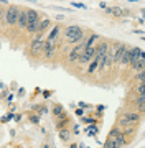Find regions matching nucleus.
I'll use <instances>...</instances> for the list:
<instances>
[{
    "label": "nucleus",
    "instance_id": "f257e3e1",
    "mask_svg": "<svg viewBox=\"0 0 145 148\" xmlns=\"http://www.w3.org/2000/svg\"><path fill=\"white\" fill-rule=\"evenodd\" d=\"M125 145V133L120 132L119 128H114L109 132V137L106 140V147H112V148H119Z\"/></svg>",
    "mask_w": 145,
    "mask_h": 148
},
{
    "label": "nucleus",
    "instance_id": "f03ea898",
    "mask_svg": "<svg viewBox=\"0 0 145 148\" xmlns=\"http://www.w3.org/2000/svg\"><path fill=\"white\" fill-rule=\"evenodd\" d=\"M27 15H28V25H27L25 30H27L28 33H36L38 21H40V15H38V12H35L33 8H28Z\"/></svg>",
    "mask_w": 145,
    "mask_h": 148
},
{
    "label": "nucleus",
    "instance_id": "7ed1b4c3",
    "mask_svg": "<svg viewBox=\"0 0 145 148\" xmlns=\"http://www.w3.org/2000/svg\"><path fill=\"white\" fill-rule=\"evenodd\" d=\"M65 35H66V40L69 43H79L82 40V30L79 27H76V25H71V27L66 28Z\"/></svg>",
    "mask_w": 145,
    "mask_h": 148
},
{
    "label": "nucleus",
    "instance_id": "20e7f679",
    "mask_svg": "<svg viewBox=\"0 0 145 148\" xmlns=\"http://www.w3.org/2000/svg\"><path fill=\"white\" fill-rule=\"evenodd\" d=\"M139 120H140L139 114H134V112H125V114H122V115H120L119 123H120L122 127H130V125H135Z\"/></svg>",
    "mask_w": 145,
    "mask_h": 148
},
{
    "label": "nucleus",
    "instance_id": "39448f33",
    "mask_svg": "<svg viewBox=\"0 0 145 148\" xmlns=\"http://www.w3.org/2000/svg\"><path fill=\"white\" fill-rule=\"evenodd\" d=\"M18 15H20V8L16 5H12L7 8L5 12V21H7V25H16V21H18Z\"/></svg>",
    "mask_w": 145,
    "mask_h": 148
},
{
    "label": "nucleus",
    "instance_id": "423d86ee",
    "mask_svg": "<svg viewBox=\"0 0 145 148\" xmlns=\"http://www.w3.org/2000/svg\"><path fill=\"white\" fill-rule=\"evenodd\" d=\"M45 51V41L41 40V36H38L36 40H33L32 46H30V53H32V56H40V54Z\"/></svg>",
    "mask_w": 145,
    "mask_h": 148
},
{
    "label": "nucleus",
    "instance_id": "0eeeda50",
    "mask_svg": "<svg viewBox=\"0 0 145 148\" xmlns=\"http://www.w3.org/2000/svg\"><path fill=\"white\" fill-rule=\"evenodd\" d=\"M94 56H96V46H86L84 51H82V54H81V58H79V63L81 64L91 63L92 59H94Z\"/></svg>",
    "mask_w": 145,
    "mask_h": 148
},
{
    "label": "nucleus",
    "instance_id": "6e6552de",
    "mask_svg": "<svg viewBox=\"0 0 145 148\" xmlns=\"http://www.w3.org/2000/svg\"><path fill=\"white\" fill-rule=\"evenodd\" d=\"M84 48H86V43H79L78 46H74L73 49H71V53L68 54V61H69V63L79 61L81 54H82V51H84Z\"/></svg>",
    "mask_w": 145,
    "mask_h": 148
},
{
    "label": "nucleus",
    "instance_id": "1a4fd4ad",
    "mask_svg": "<svg viewBox=\"0 0 145 148\" xmlns=\"http://www.w3.org/2000/svg\"><path fill=\"white\" fill-rule=\"evenodd\" d=\"M124 49H125V45H114L112 51H111L112 63H120V58H122V54H124Z\"/></svg>",
    "mask_w": 145,
    "mask_h": 148
},
{
    "label": "nucleus",
    "instance_id": "9d476101",
    "mask_svg": "<svg viewBox=\"0 0 145 148\" xmlns=\"http://www.w3.org/2000/svg\"><path fill=\"white\" fill-rule=\"evenodd\" d=\"M28 25V15H27V10H20V15H18V21H16V27L20 30H25Z\"/></svg>",
    "mask_w": 145,
    "mask_h": 148
},
{
    "label": "nucleus",
    "instance_id": "9b49d317",
    "mask_svg": "<svg viewBox=\"0 0 145 148\" xmlns=\"http://www.w3.org/2000/svg\"><path fill=\"white\" fill-rule=\"evenodd\" d=\"M130 66H132V69H134V71H137V73H139V71H142V69L145 68V53H144V51H142V54H140V58L137 59L135 63H132Z\"/></svg>",
    "mask_w": 145,
    "mask_h": 148
},
{
    "label": "nucleus",
    "instance_id": "f8f14e48",
    "mask_svg": "<svg viewBox=\"0 0 145 148\" xmlns=\"http://www.w3.org/2000/svg\"><path fill=\"white\" fill-rule=\"evenodd\" d=\"M53 54H54V43L46 40L45 41V56H46V59H49Z\"/></svg>",
    "mask_w": 145,
    "mask_h": 148
},
{
    "label": "nucleus",
    "instance_id": "ddd939ff",
    "mask_svg": "<svg viewBox=\"0 0 145 148\" xmlns=\"http://www.w3.org/2000/svg\"><path fill=\"white\" fill-rule=\"evenodd\" d=\"M120 66H129L130 64V48L125 46V49H124V54H122V58H120Z\"/></svg>",
    "mask_w": 145,
    "mask_h": 148
},
{
    "label": "nucleus",
    "instance_id": "4468645a",
    "mask_svg": "<svg viewBox=\"0 0 145 148\" xmlns=\"http://www.w3.org/2000/svg\"><path fill=\"white\" fill-rule=\"evenodd\" d=\"M48 27H49V20H48V18H41V20L38 21V30H36V33H40V35H41V33H43Z\"/></svg>",
    "mask_w": 145,
    "mask_h": 148
},
{
    "label": "nucleus",
    "instance_id": "2eb2a0df",
    "mask_svg": "<svg viewBox=\"0 0 145 148\" xmlns=\"http://www.w3.org/2000/svg\"><path fill=\"white\" fill-rule=\"evenodd\" d=\"M140 54H142L140 48H132V49H130V64L135 63V61L140 58Z\"/></svg>",
    "mask_w": 145,
    "mask_h": 148
},
{
    "label": "nucleus",
    "instance_id": "dca6fc26",
    "mask_svg": "<svg viewBox=\"0 0 145 148\" xmlns=\"http://www.w3.org/2000/svg\"><path fill=\"white\" fill-rule=\"evenodd\" d=\"M58 35H59V27L56 25V27H53V30H51V33H49L48 40H49V41H53V43H56V38H58Z\"/></svg>",
    "mask_w": 145,
    "mask_h": 148
},
{
    "label": "nucleus",
    "instance_id": "f3484780",
    "mask_svg": "<svg viewBox=\"0 0 145 148\" xmlns=\"http://www.w3.org/2000/svg\"><path fill=\"white\" fill-rule=\"evenodd\" d=\"M99 68V59L94 56V59H92L91 63H89V68H87V73H94L96 69Z\"/></svg>",
    "mask_w": 145,
    "mask_h": 148
},
{
    "label": "nucleus",
    "instance_id": "a211bd4d",
    "mask_svg": "<svg viewBox=\"0 0 145 148\" xmlns=\"http://www.w3.org/2000/svg\"><path fill=\"white\" fill-rule=\"evenodd\" d=\"M59 137H61V140L68 142V140H69V132L65 130V128H59Z\"/></svg>",
    "mask_w": 145,
    "mask_h": 148
},
{
    "label": "nucleus",
    "instance_id": "6ab92c4d",
    "mask_svg": "<svg viewBox=\"0 0 145 148\" xmlns=\"http://www.w3.org/2000/svg\"><path fill=\"white\" fill-rule=\"evenodd\" d=\"M97 40H99V35H92V36L86 41V46H94V43H96Z\"/></svg>",
    "mask_w": 145,
    "mask_h": 148
},
{
    "label": "nucleus",
    "instance_id": "aec40b11",
    "mask_svg": "<svg viewBox=\"0 0 145 148\" xmlns=\"http://www.w3.org/2000/svg\"><path fill=\"white\" fill-rule=\"evenodd\" d=\"M137 79L142 82V81H145V68L142 69V71H139V74H137Z\"/></svg>",
    "mask_w": 145,
    "mask_h": 148
},
{
    "label": "nucleus",
    "instance_id": "412c9836",
    "mask_svg": "<svg viewBox=\"0 0 145 148\" xmlns=\"http://www.w3.org/2000/svg\"><path fill=\"white\" fill-rule=\"evenodd\" d=\"M137 92H139V94H145V81L140 82V86L137 87Z\"/></svg>",
    "mask_w": 145,
    "mask_h": 148
},
{
    "label": "nucleus",
    "instance_id": "4be33fe9",
    "mask_svg": "<svg viewBox=\"0 0 145 148\" xmlns=\"http://www.w3.org/2000/svg\"><path fill=\"white\" fill-rule=\"evenodd\" d=\"M139 112H142V114H145V102H142V104H139Z\"/></svg>",
    "mask_w": 145,
    "mask_h": 148
},
{
    "label": "nucleus",
    "instance_id": "5701e85b",
    "mask_svg": "<svg viewBox=\"0 0 145 148\" xmlns=\"http://www.w3.org/2000/svg\"><path fill=\"white\" fill-rule=\"evenodd\" d=\"M73 7H78V8H87L84 3H76V2H73Z\"/></svg>",
    "mask_w": 145,
    "mask_h": 148
},
{
    "label": "nucleus",
    "instance_id": "b1692460",
    "mask_svg": "<svg viewBox=\"0 0 145 148\" xmlns=\"http://www.w3.org/2000/svg\"><path fill=\"white\" fill-rule=\"evenodd\" d=\"M99 7H101L102 10H106V8H107V5H106V3H104V2H101V3H99Z\"/></svg>",
    "mask_w": 145,
    "mask_h": 148
},
{
    "label": "nucleus",
    "instance_id": "393cba45",
    "mask_svg": "<svg viewBox=\"0 0 145 148\" xmlns=\"http://www.w3.org/2000/svg\"><path fill=\"white\" fill-rule=\"evenodd\" d=\"M32 122L33 123H38V117H32Z\"/></svg>",
    "mask_w": 145,
    "mask_h": 148
},
{
    "label": "nucleus",
    "instance_id": "a878e982",
    "mask_svg": "<svg viewBox=\"0 0 145 148\" xmlns=\"http://www.w3.org/2000/svg\"><path fill=\"white\" fill-rule=\"evenodd\" d=\"M144 15H145V10H144Z\"/></svg>",
    "mask_w": 145,
    "mask_h": 148
}]
</instances>
